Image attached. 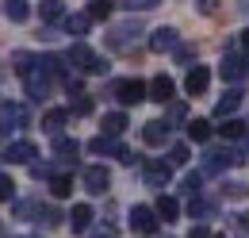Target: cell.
<instances>
[{"instance_id":"obj_16","label":"cell","mask_w":249,"mask_h":238,"mask_svg":"<svg viewBox=\"0 0 249 238\" xmlns=\"http://www.w3.org/2000/svg\"><path fill=\"white\" fill-rule=\"evenodd\" d=\"M242 96H246L242 89L222 92V96H218V104H215V116H218V119H230L234 112H238V108H242Z\"/></svg>"},{"instance_id":"obj_41","label":"cell","mask_w":249,"mask_h":238,"mask_svg":"<svg viewBox=\"0 0 249 238\" xmlns=\"http://www.w3.org/2000/svg\"><path fill=\"white\" fill-rule=\"evenodd\" d=\"M188 238H211V231H207V227H196V231H192Z\"/></svg>"},{"instance_id":"obj_26","label":"cell","mask_w":249,"mask_h":238,"mask_svg":"<svg viewBox=\"0 0 249 238\" xmlns=\"http://www.w3.org/2000/svg\"><path fill=\"white\" fill-rule=\"evenodd\" d=\"M157 215H161L165 223H173V219L180 215V204H177L173 196H161V200H157Z\"/></svg>"},{"instance_id":"obj_13","label":"cell","mask_w":249,"mask_h":238,"mask_svg":"<svg viewBox=\"0 0 249 238\" xmlns=\"http://www.w3.org/2000/svg\"><path fill=\"white\" fill-rule=\"evenodd\" d=\"M142 142H146V146H165V142H169V123H165V119L142 123Z\"/></svg>"},{"instance_id":"obj_22","label":"cell","mask_w":249,"mask_h":238,"mask_svg":"<svg viewBox=\"0 0 249 238\" xmlns=\"http://www.w3.org/2000/svg\"><path fill=\"white\" fill-rule=\"evenodd\" d=\"M123 131H126V116L123 112H107V116H104V135H115V139H119Z\"/></svg>"},{"instance_id":"obj_34","label":"cell","mask_w":249,"mask_h":238,"mask_svg":"<svg viewBox=\"0 0 249 238\" xmlns=\"http://www.w3.org/2000/svg\"><path fill=\"white\" fill-rule=\"evenodd\" d=\"M199 184H203V173H188V177L180 180V188H184L188 196H199Z\"/></svg>"},{"instance_id":"obj_17","label":"cell","mask_w":249,"mask_h":238,"mask_svg":"<svg viewBox=\"0 0 249 238\" xmlns=\"http://www.w3.org/2000/svg\"><path fill=\"white\" fill-rule=\"evenodd\" d=\"M173 92H177V85H173V77H165V73H157L154 81H150V100H157V104H169Z\"/></svg>"},{"instance_id":"obj_25","label":"cell","mask_w":249,"mask_h":238,"mask_svg":"<svg viewBox=\"0 0 249 238\" xmlns=\"http://www.w3.org/2000/svg\"><path fill=\"white\" fill-rule=\"evenodd\" d=\"M89 23H92L89 12H85V16H65V31H69V35H89Z\"/></svg>"},{"instance_id":"obj_11","label":"cell","mask_w":249,"mask_h":238,"mask_svg":"<svg viewBox=\"0 0 249 238\" xmlns=\"http://www.w3.org/2000/svg\"><path fill=\"white\" fill-rule=\"evenodd\" d=\"M138 35H142V23H138V20H130V23H119V27L107 35V46H111V50H126V46H130Z\"/></svg>"},{"instance_id":"obj_21","label":"cell","mask_w":249,"mask_h":238,"mask_svg":"<svg viewBox=\"0 0 249 238\" xmlns=\"http://www.w3.org/2000/svg\"><path fill=\"white\" fill-rule=\"evenodd\" d=\"M69 192H73V177H69V173H54V177H50V196L65 200Z\"/></svg>"},{"instance_id":"obj_10","label":"cell","mask_w":249,"mask_h":238,"mask_svg":"<svg viewBox=\"0 0 249 238\" xmlns=\"http://www.w3.org/2000/svg\"><path fill=\"white\" fill-rule=\"evenodd\" d=\"M31 116H27V108L23 104H4L0 108V135L4 131H19V127H27Z\"/></svg>"},{"instance_id":"obj_14","label":"cell","mask_w":249,"mask_h":238,"mask_svg":"<svg viewBox=\"0 0 249 238\" xmlns=\"http://www.w3.org/2000/svg\"><path fill=\"white\" fill-rule=\"evenodd\" d=\"M35 154V142H27V139H19V142H8V150H4V161H12V165H27Z\"/></svg>"},{"instance_id":"obj_18","label":"cell","mask_w":249,"mask_h":238,"mask_svg":"<svg viewBox=\"0 0 249 238\" xmlns=\"http://www.w3.org/2000/svg\"><path fill=\"white\" fill-rule=\"evenodd\" d=\"M69 116H73V112H65V108H50V112L42 116V131L58 139V135H62V127L69 123Z\"/></svg>"},{"instance_id":"obj_23","label":"cell","mask_w":249,"mask_h":238,"mask_svg":"<svg viewBox=\"0 0 249 238\" xmlns=\"http://www.w3.org/2000/svg\"><path fill=\"white\" fill-rule=\"evenodd\" d=\"M188 139H192V142H207V139H211V123H207V119H192V123H188Z\"/></svg>"},{"instance_id":"obj_6","label":"cell","mask_w":249,"mask_h":238,"mask_svg":"<svg viewBox=\"0 0 249 238\" xmlns=\"http://www.w3.org/2000/svg\"><path fill=\"white\" fill-rule=\"evenodd\" d=\"M89 150H92V154H115V158H119V161H126V165L134 161V154H130V150H126L115 135H96L92 142H89Z\"/></svg>"},{"instance_id":"obj_19","label":"cell","mask_w":249,"mask_h":238,"mask_svg":"<svg viewBox=\"0 0 249 238\" xmlns=\"http://www.w3.org/2000/svg\"><path fill=\"white\" fill-rule=\"evenodd\" d=\"M69 227H73L77 235H85V231L92 227V208H89V204H77V208L69 211Z\"/></svg>"},{"instance_id":"obj_9","label":"cell","mask_w":249,"mask_h":238,"mask_svg":"<svg viewBox=\"0 0 249 238\" xmlns=\"http://www.w3.org/2000/svg\"><path fill=\"white\" fill-rule=\"evenodd\" d=\"M81 184H85V192L104 196V192L111 188V173H107L104 165H89V169H85V177H81Z\"/></svg>"},{"instance_id":"obj_42","label":"cell","mask_w":249,"mask_h":238,"mask_svg":"<svg viewBox=\"0 0 249 238\" xmlns=\"http://www.w3.org/2000/svg\"><path fill=\"white\" fill-rule=\"evenodd\" d=\"M238 46H242V50H249V31H242V39H238Z\"/></svg>"},{"instance_id":"obj_33","label":"cell","mask_w":249,"mask_h":238,"mask_svg":"<svg viewBox=\"0 0 249 238\" xmlns=\"http://www.w3.org/2000/svg\"><path fill=\"white\" fill-rule=\"evenodd\" d=\"M169 165H173V169L188 165V146H184V142H177V146L169 150Z\"/></svg>"},{"instance_id":"obj_36","label":"cell","mask_w":249,"mask_h":238,"mask_svg":"<svg viewBox=\"0 0 249 238\" xmlns=\"http://www.w3.org/2000/svg\"><path fill=\"white\" fill-rule=\"evenodd\" d=\"M12 192H16L12 177H4V173H0V204H8V200H12Z\"/></svg>"},{"instance_id":"obj_3","label":"cell","mask_w":249,"mask_h":238,"mask_svg":"<svg viewBox=\"0 0 249 238\" xmlns=\"http://www.w3.org/2000/svg\"><path fill=\"white\" fill-rule=\"evenodd\" d=\"M218 73H222V81H230V85H242V81L249 77V58H242L238 50H230V54H222Z\"/></svg>"},{"instance_id":"obj_39","label":"cell","mask_w":249,"mask_h":238,"mask_svg":"<svg viewBox=\"0 0 249 238\" xmlns=\"http://www.w3.org/2000/svg\"><path fill=\"white\" fill-rule=\"evenodd\" d=\"M192 54H196L192 46H177V61H192Z\"/></svg>"},{"instance_id":"obj_27","label":"cell","mask_w":249,"mask_h":238,"mask_svg":"<svg viewBox=\"0 0 249 238\" xmlns=\"http://www.w3.org/2000/svg\"><path fill=\"white\" fill-rule=\"evenodd\" d=\"M211 211H215V204H211V200H203V196H192V204H188V215H192V219H207Z\"/></svg>"},{"instance_id":"obj_38","label":"cell","mask_w":249,"mask_h":238,"mask_svg":"<svg viewBox=\"0 0 249 238\" xmlns=\"http://www.w3.org/2000/svg\"><path fill=\"white\" fill-rule=\"evenodd\" d=\"M196 8H199V12H203V16H215V12H218V0H199V4H196Z\"/></svg>"},{"instance_id":"obj_37","label":"cell","mask_w":249,"mask_h":238,"mask_svg":"<svg viewBox=\"0 0 249 238\" xmlns=\"http://www.w3.org/2000/svg\"><path fill=\"white\" fill-rule=\"evenodd\" d=\"M42 223H46V227H58V223H62L58 208H42Z\"/></svg>"},{"instance_id":"obj_44","label":"cell","mask_w":249,"mask_h":238,"mask_svg":"<svg viewBox=\"0 0 249 238\" xmlns=\"http://www.w3.org/2000/svg\"><path fill=\"white\" fill-rule=\"evenodd\" d=\"M246 146H249V131H246Z\"/></svg>"},{"instance_id":"obj_24","label":"cell","mask_w":249,"mask_h":238,"mask_svg":"<svg viewBox=\"0 0 249 238\" xmlns=\"http://www.w3.org/2000/svg\"><path fill=\"white\" fill-rule=\"evenodd\" d=\"M77 142H73V139H62V135H58V139H54V154H58V158H62V161H73V158H77Z\"/></svg>"},{"instance_id":"obj_35","label":"cell","mask_w":249,"mask_h":238,"mask_svg":"<svg viewBox=\"0 0 249 238\" xmlns=\"http://www.w3.org/2000/svg\"><path fill=\"white\" fill-rule=\"evenodd\" d=\"M161 0H123V8L126 12H154Z\"/></svg>"},{"instance_id":"obj_30","label":"cell","mask_w":249,"mask_h":238,"mask_svg":"<svg viewBox=\"0 0 249 238\" xmlns=\"http://www.w3.org/2000/svg\"><path fill=\"white\" fill-rule=\"evenodd\" d=\"M111 8H115V0H89V16L92 20H107Z\"/></svg>"},{"instance_id":"obj_2","label":"cell","mask_w":249,"mask_h":238,"mask_svg":"<svg viewBox=\"0 0 249 238\" xmlns=\"http://www.w3.org/2000/svg\"><path fill=\"white\" fill-rule=\"evenodd\" d=\"M111 96H115L123 108H130V104H142V100L150 96V85H142L138 77H123V81H111Z\"/></svg>"},{"instance_id":"obj_28","label":"cell","mask_w":249,"mask_h":238,"mask_svg":"<svg viewBox=\"0 0 249 238\" xmlns=\"http://www.w3.org/2000/svg\"><path fill=\"white\" fill-rule=\"evenodd\" d=\"M62 0H42V4H38V16H42V20H46V23H54V20H62Z\"/></svg>"},{"instance_id":"obj_4","label":"cell","mask_w":249,"mask_h":238,"mask_svg":"<svg viewBox=\"0 0 249 238\" xmlns=\"http://www.w3.org/2000/svg\"><path fill=\"white\" fill-rule=\"evenodd\" d=\"M38 65H42V61H38ZM23 81H27V96H31V100H46L50 89H54V73H50L46 65H42V69H31Z\"/></svg>"},{"instance_id":"obj_45","label":"cell","mask_w":249,"mask_h":238,"mask_svg":"<svg viewBox=\"0 0 249 238\" xmlns=\"http://www.w3.org/2000/svg\"><path fill=\"white\" fill-rule=\"evenodd\" d=\"M211 238H226V235H211Z\"/></svg>"},{"instance_id":"obj_1","label":"cell","mask_w":249,"mask_h":238,"mask_svg":"<svg viewBox=\"0 0 249 238\" xmlns=\"http://www.w3.org/2000/svg\"><path fill=\"white\" fill-rule=\"evenodd\" d=\"M69 65H77V69H85V73H107V61L96 54L92 46H85V42H77V46H69V54H65Z\"/></svg>"},{"instance_id":"obj_29","label":"cell","mask_w":249,"mask_h":238,"mask_svg":"<svg viewBox=\"0 0 249 238\" xmlns=\"http://www.w3.org/2000/svg\"><path fill=\"white\" fill-rule=\"evenodd\" d=\"M69 112H73V116H92V96H85V92H73V104H69Z\"/></svg>"},{"instance_id":"obj_40","label":"cell","mask_w":249,"mask_h":238,"mask_svg":"<svg viewBox=\"0 0 249 238\" xmlns=\"http://www.w3.org/2000/svg\"><path fill=\"white\" fill-rule=\"evenodd\" d=\"M89 238H115V227H104V231H92Z\"/></svg>"},{"instance_id":"obj_12","label":"cell","mask_w":249,"mask_h":238,"mask_svg":"<svg viewBox=\"0 0 249 238\" xmlns=\"http://www.w3.org/2000/svg\"><path fill=\"white\" fill-rule=\"evenodd\" d=\"M177 46H180L177 27H157L154 35H150V50H154V54H173Z\"/></svg>"},{"instance_id":"obj_5","label":"cell","mask_w":249,"mask_h":238,"mask_svg":"<svg viewBox=\"0 0 249 238\" xmlns=\"http://www.w3.org/2000/svg\"><path fill=\"white\" fill-rule=\"evenodd\" d=\"M130 227H134L138 235H154L157 227H161V215H157V208L134 204V208H130Z\"/></svg>"},{"instance_id":"obj_20","label":"cell","mask_w":249,"mask_h":238,"mask_svg":"<svg viewBox=\"0 0 249 238\" xmlns=\"http://www.w3.org/2000/svg\"><path fill=\"white\" fill-rule=\"evenodd\" d=\"M4 16H8L12 23H23V20L31 16V8H27V0H4Z\"/></svg>"},{"instance_id":"obj_32","label":"cell","mask_w":249,"mask_h":238,"mask_svg":"<svg viewBox=\"0 0 249 238\" xmlns=\"http://www.w3.org/2000/svg\"><path fill=\"white\" fill-rule=\"evenodd\" d=\"M184 119H188V108H184V104H173V100H169V112H165V123L173 127V123H184Z\"/></svg>"},{"instance_id":"obj_15","label":"cell","mask_w":249,"mask_h":238,"mask_svg":"<svg viewBox=\"0 0 249 238\" xmlns=\"http://www.w3.org/2000/svg\"><path fill=\"white\" fill-rule=\"evenodd\" d=\"M207 85H211V73H207L203 65H192V69H188V77H184L188 96H199V92H207Z\"/></svg>"},{"instance_id":"obj_8","label":"cell","mask_w":249,"mask_h":238,"mask_svg":"<svg viewBox=\"0 0 249 238\" xmlns=\"http://www.w3.org/2000/svg\"><path fill=\"white\" fill-rule=\"evenodd\" d=\"M142 177H146L150 188H165V184L173 180V165H169V161H161V158H150V161L142 165Z\"/></svg>"},{"instance_id":"obj_7","label":"cell","mask_w":249,"mask_h":238,"mask_svg":"<svg viewBox=\"0 0 249 238\" xmlns=\"http://www.w3.org/2000/svg\"><path fill=\"white\" fill-rule=\"evenodd\" d=\"M238 161H242L238 150H207L203 154V173H222V169H230Z\"/></svg>"},{"instance_id":"obj_43","label":"cell","mask_w":249,"mask_h":238,"mask_svg":"<svg viewBox=\"0 0 249 238\" xmlns=\"http://www.w3.org/2000/svg\"><path fill=\"white\" fill-rule=\"evenodd\" d=\"M242 231H249V215H242Z\"/></svg>"},{"instance_id":"obj_31","label":"cell","mask_w":249,"mask_h":238,"mask_svg":"<svg viewBox=\"0 0 249 238\" xmlns=\"http://www.w3.org/2000/svg\"><path fill=\"white\" fill-rule=\"evenodd\" d=\"M218 135H222V139H242V135H246V123H242V119H226V123L218 127Z\"/></svg>"}]
</instances>
